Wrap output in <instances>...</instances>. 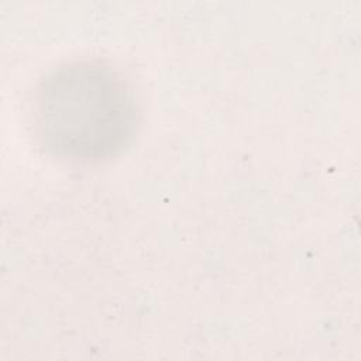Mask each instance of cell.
Returning <instances> with one entry per match:
<instances>
[{"mask_svg":"<svg viewBox=\"0 0 361 361\" xmlns=\"http://www.w3.org/2000/svg\"><path fill=\"white\" fill-rule=\"evenodd\" d=\"M34 126L45 148L73 162L118 154L134 134L135 102L124 79L96 61L54 69L38 86Z\"/></svg>","mask_w":361,"mask_h":361,"instance_id":"1","label":"cell"}]
</instances>
